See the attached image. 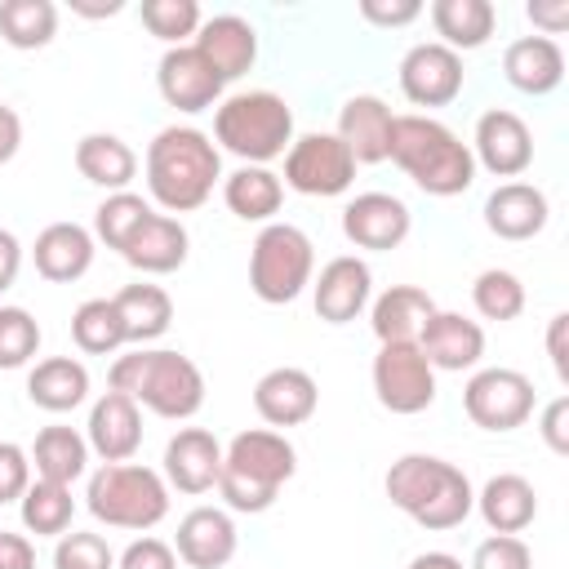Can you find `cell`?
I'll list each match as a JSON object with an SVG mask.
<instances>
[{"label":"cell","instance_id":"7a4b0ae2","mask_svg":"<svg viewBox=\"0 0 569 569\" xmlns=\"http://www.w3.org/2000/svg\"><path fill=\"white\" fill-rule=\"evenodd\" d=\"M387 160H396L405 169V178L427 191V196H462L471 182H476V160H471V147L436 116H422V111H405L396 116L391 124V147H387Z\"/></svg>","mask_w":569,"mask_h":569},{"label":"cell","instance_id":"4fadbf2b","mask_svg":"<svg viewBox=\"0 0 569 569\" xmlns=\"http://www.w3.org/2000/svg\"><path fill=\"white\" fill-rule=\"evenodd\" d=\"M409 231H413V213L391 191H360L342 204V236L356 249L387 253V249H400L409 240Z\"/></svg>","mask_w":569,"mask_h":569},{"label":"cell","instance_id":"d4e9b609","mask_svg":"<svg viewBox=\"0 0 569 569\" xmlns=\"http://www.w3.org/2000/svg\"><path fill=\"white\" fill-rule=\"evenodd\" d=\"M391 107L378 98V93H351L338 111V138L342 147L356 156V164H378L387 160V147H391Z\"/></svg>","mask_w":569,"mask_h":569},{"label":"cell","instance_id":"9f6ffc18","mask_svg":"<svg viewBox=\"0 0 569 569\" xmlns=\"http://www.w3.org/2000/svg\"><path fill=\"white\" fill-rule=\"evenodd\" d=\"M71 9H76V13H84V18H111V13H120L124 4H120V0H107V4H84V0H71Z\"/></svg>","mask_w":569,"mask_h":569},{"label":"cell","instance_id":"b9f144b4","mask_svg":"<svg viewBox=\"0 0 569 569\" xmlns=\"http://www.w3.org/2000/svg\"><path fill=\"white\" fill-rule=\"evenodd\" d=\"M40 325L27 307H0V369H22L40 351Z\"/></svg>","mask_w":569,"mask_h":569},{"label":"cell","instance_id":"30bf717a","mask_svg":"<svg viewBox=\"0 0 569 569\" xmlns=\"http://www.w3.org/2000/svg\"><path fill=\"white\" fill-rule=\"evenodd\" d=\"M373 396L387 413H422L436 405V369L418 351V342H378V356L369 365Z\"/></svg>","mask_w":569,"mask_h":569},{"label":"cell","instance_id":"c3c4849f","mask_svg":"<svg viewBox=\"0 0 569 569\" xmlns=\"http://www.w3.org/2000/svg\"><path fill=\"white\" fill-rule=\"evenodd\" d=\"M538 431H542V440H547L551 453H560V458L569 453V396H556V400L542 405Z\"/></svg>","mask_w":569,"mask_h":569},{"label":"cell","instance_id":"ee69618b","mask_svg":"<svg viewBox=\"0 0 569 569\" xmlns=\"http://www.w3.org/2000/svg\"><path fill=\"white\" fill-rule=\"evenodd\" d=\"M467 569H533V551L520 533H489L476 551Z\"/></svg>","mask_w":569,"mask_h":569},{"label":"cell","instance_id":"603a6c76","mask_svg":"<svg viewBox=\"0 0 569 569\" xmlns=\"http://www.w3.org/2000/svg\"><path fill=\"white\" fill-rule=\"evenodd\" d=\"M551 218V204H547V191L533 187V182H498L485 200V227L498 236V240H533Z\"/></svg>","mask_w":569,"mask_h":569},{"label":"cell","instance_id":"8d00e7d4","mask_svg":"<svg viewBox=\"0 0 569 569\" xmlns=\"http://www.w3.org/2000/svg\"><path fill=\"white\" fill-rule=\"evenodd\" d=\"M58 36L53 0H0V40L9 49H44Z\"/></svg>","mask_w":569,"mask_h":569},{"label":"cell","instance_id":"f35d334b","mask_svg":"<svg viewBox=\"0 0 569 569\" xmlns=\"http://www.w3.org/2000/svg\"><path fill=\"white\" fill-rule=\"evenodd\" d=\"M151 213H156L151 200H142L138 191H111V196L93 209V240H102L107 249L124 253L129 236H133Z\"/></svg>","mask_w":569,"mask_h":569},{"label":"cell","instance_id":"7402d4cb","mask_svg":"<svg viewBox=\"0 0 569 569\" xmlns=\"http://www.w3.org/2000/svg\"><path fill=\"white\" fill-rule=\"evenodd\" d=\"M84 440L89 453H98L102 462H129L142 449V409L120 391H102L89 405Z\"/></svg>","mask_w":569,"mask_h":569},{"label":"cell","instance_id":"3957f363","mask_svg":"<svg viewBox=\"0 0 569 569\" xmlns=\"http://www.w3.org/2000/svg\"><path fill=\"white\" fill-rule=\"evenodd\" d=\"M382 489H387L396 511H405L413 525H422L431 533L458 529L476 507V489H471L467 471L453 467L449 458H436V453L396 458L382 476Z\"/></svg>","mask_w":569,"mask_h":569},{"label":"cell","instance_id":"8fae6325","mask_svg":"<svg viewBox=\"0 0 569 569\" xmlns=\"http://www.w3.org/2000/svg\"><path fill=\"white\" fill-rule=\"evenodd\" d=\"M280 182L298 196H342L356 182V156L342 147L338 133H302L284 151Z\"/></svg>","mask_w":569,"mask_h":569},{"label":"cell","instance_id":"74e56055","mask_svg":"<svg viewBox=\"0 0 569 569\" xmlns=\"http://www.w3.org/2000/svg\"><path fill=\"white\" fill-rule=\"evenodd\" d=\"M71 342H76L84 356H116L120 347H129L116 302H111V298H84V302L71 311Z\"/></svg>","mask_w":569,"mask_h":569},{"label":"cell","instance_id":"44dd1931","mask_svg":"<svg viewBox=\"0 0 569 569\" xmlns=\"http://www.w3.org/2000/svg\"><path fill=\"white\" fill-rule=\"evenodd\" d=\"M191 44H196V53L213 67V76H218L222 84L240 80V76L258 62V31H253V22L240 18V13H213V18H204Z\"/></svg>","mask_w":569,"mask_h":569},{"label":"cell","instance_id":"2e32d148","mask_svg":"<svg viewBox=\"0 0 569 569\" xmlns=\"http://www.w3.org/2000/svg\"><path fill=\"white\" fill-rule=\"evenodd\" d=\"M156 89L160 98L182 111V116H196V111H209L222 102V80L213 76V67L196 53V44H178V49H164L160 67H156Z\"/></svg>","mask_w":569,"mask_h":569},{"label":"cell","instance_id":"5bb4252c","mask_svg":"<svg viewBox=\"0 0 569 569\" xmlns=\"http://www.w3.org/2000/svg\"><path fill=\"white\" fill-rule=\"evenodd\" d=\"M462 58L440 40H422L400 58V93L413 107H449L462 93Z\"/></svg>","mask_w":569,"mask_h":569},{"label":"cell","instance_id":"83f0119b","mask_svg":"<svg viewBox=\"0 0 569 569\" xmlns=\"http://www.w3.org/2000/svg\"><path fill=\"white\" fill-rule=\"evenodd\" d=\"M471 511H480L489 533H525L538 516V493L520 471H498L480 485Z\"/></svg>","mask_w":569,"mask_h":569},{"label":"cell","instance_id":"11a10c76","mask_svg":"<svg viewBox=\"0 0 569 569\" xmlns=\"http://www.w3.org/2000/svg\"><path fill=\"white\" fill-rule=\"evenodd\" d=\"M405 569H462V560L449 556V551H418Z\"/></svg>","mask_w":569,"mask_h":569},{"label":"cell","instance_id":"f1b7e54d","mask_svg":"<svg viewBox=\"0 0 569 569\" xmlns=\"http://www.w3.org/2000/svg\"><path fill=\"white\" fill-rule=\"evenodd\" d=\"M431 316H436V298L418 284H391L369 302V325L378 342H418Z\"/></svg>","mask_w":569,"mask_h":569},{"label":"cell","instance_id":"836d02e7","mask_svg":"<svg viewBox=\"0 0 569 569\" xmlns=\"http://www.w3.org/2000/svg\"><path fill=\"white\" fill-rule=\"evenodd\" d=\"M111 302L120 311V325H124V342L129 347H151L173 325V298L160 284H147V280L124 284Z\"/></svg>","mask_w":569,"mask_h":569},{"label":"cell","instance_id":"f6af8a7d","mask_svg":"<svg viewBox=\"0 0 569 569\" xmlns=\"http://www.w3.org/2000/svg\"><path fill=\"white\" fill-rule=\"evenodd\" d=\"M31 480H36L31 453H27L18 440H0V507H4V502H18Z\"/></svg>","mask_w":569,"mask_h":569},{"label":"cell","instance_id":"d6a6232c","mask_svg":"<svg viewBox=\"0 0 569 569\" xmlns=\"http://www.w3.org/2000/svg\"><path fill=\"white\" fill-rule=\"evenodd\" d=\"M427 13H431L440 44L453 49L458 58L471 49H485L493 27H498V9L489 0H436Z\"/></svg>","mask_w":569,"mask_h":569},{"label":"cell","instance_id":"277c9868","mask_svg":"<svg viewBox=\"0 0 569 569\" xmlns=\"http://www.w3.org/2000/svg\"><path fill=\"white\" fill-rule=\"evenodd\" d=\"M111 391L129 396L138 409L156 418L187 422L204 405V373L191 356L169 347H133L111 360Z\"/></svg>","mask_w":569,"mask_h":569},{"label":"cell","instance_id":"7c38bea8","mask_svg":"<svg viewBox=\"0 0 569 569\" xmlns=\"http://www.w3.org/2000/svg\"><path fill=\"white\" fill-rule=\"evenodd\" d=\"M471 160L476 169L493 173V178H520L529 164H533V133L529 124L507 111V107H489L480 111L476 120V133H471Z\"/></svg>","mask_w":569,"mask_h":569},{"label":"cell","instance_id":"4316f807","mask_svg":"<svg viewBox=\"0 0 569 569\" xmlns=\"http://www.w3.org/2000/svg\"><path fill=\"white\" fill-rule=\"evenodd\" d=\"M187 249H191L187 227H182L178 218H169V213H151V218L129 236V244H124L120 258H124L133 271H142V276H169V271H178V267L187 262Z\"/></svg>","mask_w":569,"mask_h":569},{"label":"cell","instance_id":"ac0fdd59","mask_svg":"<svg viewBox=\"0 0 569 569\" xmlns=\"http://www.w3.org/2000/svg\"><path fill=\"white\" fill-rule=\"evenodd\" d=\"M218 471H222V445L209 427H178L164 445V485L178 493H209L218 489Z\"/></svg>","mask_w":569,"mask_h":569},{"label":"cell","instance_id":"6da1fadb","mask_svg":"<svg viewBox=\"0 0 569 569\" xmlns=\"http://www.w3.org/2000/svg\"><path fill=\"white\" fill-rule=\"evenodd\" d=\"M147 191L151 200L173 218V213H191L200 209L213 187L222 182V151L213 147V138L196 124H164L151 142H147Z\"/></svg>","mask_w":569,"mask_h":569},{"label":"cell","instance_id":"d590c367","mask_svg":"<svg viewBox=\"0 0 569 569\" xmlns=\"http://www.w3.org/2000/svg\"><path fill=\"white\" fill-rule=\"evenodd\" d=\"M18 516H22V529L27 533H36V538H62L71 529V516H76L71 485L31 480L27 493L18 498Z\"/></svg>","mask_w":569,"mask_h":569},{"label":"cell","instance_id":"9a60e30c","mask_svg":"<svg viewBox=\"0 0 569 569\" xmlns=\"http://www.w3.org/2000/svg\"><path fill=\"white\" fill-rule=\"evenodd\" d=\"M311 302L325 325H347L373 302V271L356 253H338L311 276Z\"/></svg>","mask_w":569,"mask_h":569},{"label":"cell","instance_id":"ab89813d","mask_svg":"<svg viewBox=\"0 0 569 569\" xmlns=\"http://www.w3.org/2000/svg\"><path fill=\"white\" fill-rule=\"evenodd\" d=\"M471 307L485 320H498V325L520 320V311H525V284H520V276L507 271V267H485L471 280Z\"/></svg>","mask_w":569,"mask_h":569},{"label":"cell","instance_id":"cb8c5ba5","mask_svg":"<svg viewBox=\"0 0 569 569\" xmlns=\"http://www.w3.org/2000/svg\"><path fill=\"white\" fill-rule=\"evenodd\" d=\"M502 76L525 98H547L565 80V49L547 36H520L502 49Z\"/></svg>","mask_w":569,"mask_h":569},{"label":"cell","instance_id":"bcb514c9","mask_svg":"<svg viewBox=\"0 0 569 569\" xmlns=\"http://www.w3.org/2000/svg\"><path fill=\"white\" fill-rule=\"evenodd\" d=\"M116 569H178V551H173V542L142 533L116 556Z\"/></svg>","mask_w":569,"mask_h":569},{"label":"cell","instance_id":"5b68a950","mask_svg":"<svg viewBox=\"0 0 569 569\" xmlns=\"http://www.w3.org/2000/svg\"><path fill=\"white\" fill-rule=\"evenodd\" d=\"M293 471H298V453H293L289 436L271 431V427H249V431H236L231 445L222 449L218 493H222L227 511L258 516L280 498V489L293 480Z\"/></svg>","mask_w":569,"mask_h":569},{"label":"cell","instance_id":"52a82bcc","mask_svg":"<svg viewBox=\"0 0 569 569\" xmlns=\"http://www.w3.org/2000/svg\"><path fill=\"white\" fill-rule=\"evenodd\" d=\"M84 507L107 529L147 533L169 516V485L142 462H102L84 485Z\"/></svg>","mask_w":569,"mask_h":569},{"label":"cell","instance_id":"8992f818","mask_svg":"<svg viewBox=\"0 0 569 569\" xmlns=\"http://www.w3.org/2000/svg\"><path fill=\"white\" fill-rule=\"evenodd\" d=\"M213 142L240 164H271L293 142V107L271 89H244L213 107Z\"/></svg>","mask_w":569,"mask_h":569},{"label":"cell","instance_id":"ba28073f","mask_svg":"<svg viewBox=\"0 0 569 569\" xmlns=\"http://www.w3.org/2000/svg\"><path fill=\"white\" fill-rule=\"evenodd\" d=\"M316 276V244L302 227L293 222H267L253 236L249 249V289L267 302V307H284L293 302L302 289H311Z\"/></svg>","mask_w":569,"mask_h":569},{"label":"cell","instance_id":"4dcf8cb0","mask_svg":"<svg viewBox=\"0 0 569 569\" xmlns=\"http://www.w3.org/2000/svg\"><path fill=\"white\" fill-rule=\"evenodd\" d=\"M222 204L240 218V222H276L280 204H284V182L271 164H240L231 173H222Z\"/></svg>","mask_w":569,"mask_h":569},{"label":"cell","instance_id":"7dc6e473","mask_svg":"<svg viewBox=\"0 0 569 569\" xmlns=\"http://www.w3.org/2000/svg\"><path fill=\"white\" fill-rule=\"evenodd\" d=\"M360 18L373 27H409L422 18L418 0H360Z\"/></svg>","mask_w":569,"mask_h":569},{"label":"cell","instance_id":"816d5d0a","mask_svg":"<svg viewBox=\"0 0 569 569\" xmlns=\"http://www.w3.org/2000/svg\"><path fill=\"white\" fill-rule=\"evenodd\" d=\"M565 329H569V316L556 311L551 325H547V356H551V369L560 382H569V351H565Z\"/></svg>","mask_w":569,"mask_h":569},{"label":"cell","instance_id":"681fc988","mask_svg":"<svg viewBox=\"0 0 569 569\" xmlns=\"http://www.w3.org/2000/svg\"><path fill=\"white\" fill-rule=\"evenodd\" d=\"M525 13H529V22L538 27V36H547V40L569 27V0H529Z\"/></svg>","mask_w":569,"mask_h":569},{"label":"cell","instance_id":"d6986e66","mask_svg":"<svg viewBox=\"0 0 569 569\" xmlns=\"http://www.w3.org/2000/svg\"><path fill=\"white\" fill-rule=\"evenodd\" d=\"M236 547H240V533H236V520L227 507H191L178 520L173 551L187 569H222V565H231Z\"/></svg>","mask_w":569,"mask_h":569},{"label":"cell","instance_id":"e0dca14e","mask_svg":"<svg viewBox=\"0 0 569 569\" xmlns=\"http://www.w3.org/2000/svg\"><path fill=\"white\" fill-rule=\"evenodd\" d=\"M320 405V387L298 365H276L253 382V409L271 431L302 427Z\"/></svg>","mask_w":569,"mask_h":569},{"label":"cell","instance_id":"60d3db41","mask_svg":"<svg viewBox=\"0 0 569 569\" xmlns=\"http://www.w3.org/2000/svg\"><path fill=\"white\" fill-rule=\"evenodd\" d=\"M200 22H204V13H200L196 0H142V27L156 40H164L169 49L196 40Z\"/></svg>","mask_w":569,"mask_h":569},{"label":"cell","instance_id":"9c48e42d","mask_svg":"<svg viewBox=\"0 0 569 569\" xmlns=\"http://www.w3.org/2000/svg\"><path fill=\"white\" fill-rule=\"evenodd\" d=\"M533 405H538L533 382L507 365L471 369V378L462 387V409L480 431H516L533 418Z\"/></svg>","mask_w":569,"mask_h":569},{"label":"cell","instance_id":"e575fe53","mask_svg":"<svg viewBox=\"0 0 569 569\" xmlns=\"http://www.w3.org/2000/svg\"><path fill=\"white\" fill-rule=\"evenodd\" d=\"M31 453V471L36 480H53V485H76L84 471H89V440L76 431V427H40L36 431V445L27 449Z\"/></svg>","mask_w":569,"mask_h":569},{"label":"cell","instance_id":"484cf974","mask_svg":"<svg viewBox=\"0 0 569 569\" xmlns=\"http://www.w3.org/2000/svg\"><path fill=\"white\" fill-rule=\"evenodd\" d=\"M31 258L49 284H71L93 267V231L80 222H49L36 236Z\"/></svg>","mask_w":569,"mask_h":569},{"label":"cell","instance_id":"f546056e","mask_svg":"<svg viewBox=\"0 0 569 569\" xmlns=\"http://www.w3.org/2000/svg\"><path fill=\"white\" fill-rule=\"evenodd\" d=\"M27 400L44 413H71L89 400V369L76 356H44L27 373Z\"/></svg>","mask_w":569,"mask_h":569},{"label":"cell","instance_id":"1f68e13d","mask_svg":"<svg viewBox=\"0 0 569 569\" xmlns=\"http://www.w3.org/2000/svg\"><path fill=\"white\" fill-rule=\"evenodd\" d=\"M76 169L84 182L111 191H129V182L138 178V156L120 133H84L76 142Z\"/></svg>","mask_w":569,"mask_h":569},{"label":"cell","instance_id":"f907efd6","mask_svg":"<svg viewBox=\"0 0 569 569\" xmlns=\"http://www.w3.org/2000/svg\"><path fill=\"white\" fill-rule=\"evenodd\" d=\"M0 569H36V542L27 533L0 529Z\"/></svg>","mask_w":569,"mask_h":569},{"label":"cell","instance_id":"ffe728a7","mask_svg":"<svg viewBox=\"0 0 569 569\" xmlns=\"http://www.w3.org/2000/svg\"><path fill=\"white\" fill-rule=\"evenodd\" d=\"M418 351L427 356V365L436 373H467L485 360V329H480V320H467L462 311L436 307V316L418 333Z\"/></svg>","mask_w":569,"mask_h":569},{"label":"cell","instance_id":"db71d44e","mask_svg":"<svg viewBox=\"0 0 569 569\" xmlns=\"http://www.w3.org/2000/svg\"><path fill=\"white\" fill-rule=\"evenodd\" d=\"M18 147H22V116L9 102H0V164H9Z\"/></svg>","mask_w":569,"mask_h":569},{"label":"cell","instance_id":"7bdbcfd3","mask_svg":"<svg viewBox=\"0 0 569 569\" xmlns=\"http://www.w3.org/2000/svg\"><path fill=\"white\" fill-rule=\"evenodd\" d=\"M53 569H116V551L102 533H62L53 547Z\"/></svg>","mask_w":569,"mask_h":569},{"label":"cell","instance_id":"f5cc1de1","mask_svg":"<svg viewBox=\"0 0 569 569\" xmlns=\"http://www.w3.org/2000/svg\"><path fill=\"white\" fill-rule=\"evenodd\" d=\"M18 271H22V244L9 227H0V293L18 280Z\"/></svg>","mask_w":569,"mask_h":569}]
</instances>
